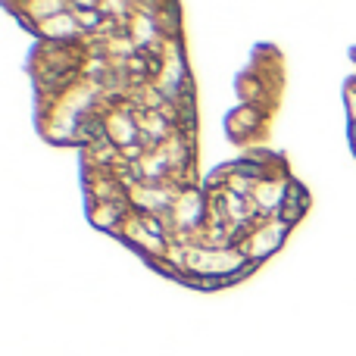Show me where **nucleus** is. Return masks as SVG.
<instances>
[{
	"label": "nucleus",
	"mask_w": 356,
	"mask_h": 356,
	"mask_svg": "<svg viewBox=\"0 0 356 356\" xmlns=\"http://www.w3.org/2000/svg\"><path fill=\"white\" fill-rule=\"evenodd\" d=\"M284 91V60L272 44H259L247 72L238 79L241 104L228 116V138L232 144H250V150L266 147L278 104Z\"/></svg>",
	"instance_id": "nucleus-2"
},
{
	"label": "nucleus",
	"mask_w": 356,
	"mask_h": 356,
	"mask_svg": "<svg viewBox=\"0 0 356 356\" xmlns=\"http://www.w3.org/2000/svg\"><path fill=\"white\" fill-rule=\"evenodd\" d=\"M35 35L25 72L44 141L79 147L85 209L150 269L197 284L213 209L181 3L6 0Z\"/></svg>",
	"instance_id": "nucleus-1"
},
{
	"label": "nucleus",
	"mask_w": 356,
	"mask_h": 356,
	"mask_svg": "<svg viewBox=\"0 0 356 356\" xmlns=\"http://www.w3.org/2000/svg\"><path fill=\"white\" fill-rule=\"evenodd\" d=\"M344 106H347V135H350V150L356 156V75L344 81Z\"/></svg>",
	"instance_id": "nucleus-3"
}]
</instances>
